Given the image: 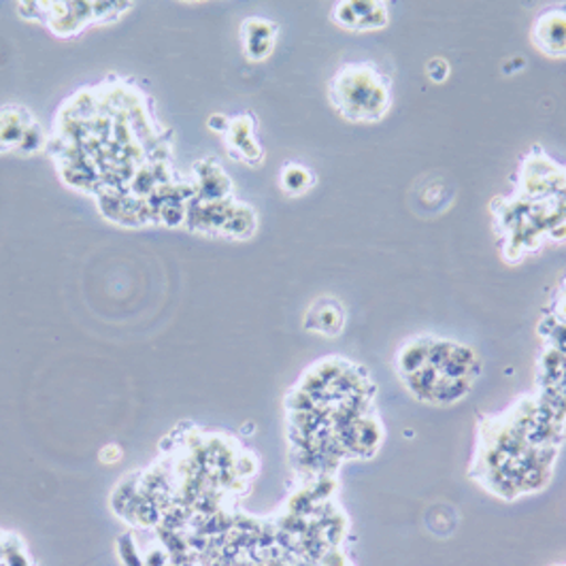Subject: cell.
Returning a JSON list of instances; mask_svg holds the SVG:
<instances>
[{
  "instance_id": "cell-3",
  "label": "cell",
  "mask_w": 566,
  "mask_h": 566,
  "mask_svg": "<svg viewBox=\"0 0 566 566\" xmlns=\"http://www.w3.org/2000/svg\"><path fill=\"white\" fill-rule=\"evenodd\" d=\"M328 96L337 114L349 122H377L388 114L390 87L370 64H347L328 85Z\"/></svg>"
},
{
  "instance_id": "cell-11",
  "label": "cell",
  "mask_w": 566,
  "mask_h": 566,
  "mask_svg": "<svg viewBox=\"0 0 566 566\" xmlns=\"http://www.w3.org/2000/svg\"><path fill=\"white\" fill-rule=\"evenodd\" d=\"M313 186H315L313 170L298 165V163L283 165L282 172H280V188L285 197H305Z\"/></svg>"
},
{
  "instance_id": "cell-1",
  "label": "cell",
  "mask_w": 566,
  "mask_h": 566,
  "mask_svg": "<svg viewBox=\"0 0 566 566\" xmlns=\"http://www.w3.org/2000/svg\"><path fill=\"white\" fill-rule=\"evenodd\" d=\"M60 181L128 230H184L195 199L175 169V137L154 98L124 75L77 87L57 105L45 147Z\"/></svg>"
},
{
  "instance_id": "cell-14",
  "label": "cell",
  "mask_w": 566,
  "mask_h": 566,
  "mask_svg": "<svg viewBox=\"0 0 566 566\" xmlns=\"http://www.w3.org/2000/svg\"><path fill=\"white\" fill-rule=\"evenodd\" d=\"M228 122H230V115L213 114L207 119V128H209L211 133H216V135L222 137V135L227 133Z\"/></svg>"
},
{
  "instance_id": "cell-4",
  "label": "cell",
  "mask_w": 566,
  "mask_h": 566,
  "mask_svg": "<svg viewBox=\"0 0 566 566\" xmlns=\"http://www.w3.org/2000/svg\"><path fill=\"white\" fill-rule=\"evenodd\" d=\"M190 181L195 186V202L213 205L234 199V184L216 158H200L190 167Z\"/></svg>"
},
{
  "instance_id": "cell-10",
  "label": "cell",
  "mask_w": 566,
  "mask_h": 566,
  "mask_svg": "<svg viewBox=\"0 0 566 566\" xmlns=\"http://www.w3.org/2000/svg\"><path fill=\"white\" fill-rule=\"evenodd\" d=\"M535 43L547 56H565L566 54V13L552 11L545 13L535 29Z\"/></svg>"
},
{
  "instance_id": "cell-12",
  "label": "cell",
  "mask_w": 566,
  "mask_h": 566,
  "mask_svg": "<svg viewBox=\"0 0 566 566\" xmlns=\"http://www.w3.org/2000/svg\"><path fill=\"white\" fill-rule=\"evenodd\" d=\"M0 566H36L27 541L18 533L0 531Z\"/></svg>"
},
{
  "instance_id": "cell-2",
  "label": "cell",
  "mask_w": 566,
  "mask_h": 566,
  "mask_svg": "<svg viewBox=\"0 0 566 566\" xmlns=\"http://www.w3.org/2000/svg\"><path fill=\"white\" fill-rule=\"evenodd\" d=\"M133 2H18L15 11L22 20L41 22L56 39H75L85 30L107 27L126 15Z\"/></svg>"
},
{
  "instance_id": "cell-8",
  "label": "cell",
  "mask_w": 566,
  "mask_h": 566,
  "mask_svg": "<svg viewBox=\"0 0 566 566\" xmlns=\"http://www.w3.org/2000/svg\"><path fill=\"white\" fill-rule=\"evenodd\" d=\"M333 18L340 29H384L388 24V9L386 2H339Z\"/></svg>"
},
{
  "instance_id": "cell-6",
  "label": "cell",
  "mask_w": 566,
  "mask_h": 566,
  "mask_svg": "<svg viewBox=\"0 0 566 566\" xmlns=\"http://www.w3.org/2000/svg\"><path fill=\"white\" fill-rule=\"evenodd\" d=\"M39 124L27 105L9 103L0 107V156L20 154L30 130Z\"/></svg>"
},
{
  "instance_id": "cell-15",
  "label": "cell",
  "mask_w": 566,
  "mask_h": 566,
  "mask_svg": "<svg viewBox=\"0 0 566 566\" xmlns=\"http://www.w3.org/2000/svg\"><path fill=\"white\" fill-rule=\"evenodd\" d=\"M98 460L103 462V464H107V467H114V464H117L119 460H122V448L119 446H107L105 450H101V453H98Z\"/></svg>"
},
{
  "instance_id": "cell-13",
  "label": "cell",
  "mask_w": 566,
  "mask_h": 566,
  "mask_svg": "<svg viewBox=\"0 0 566 566\" xmlns=\"http://www.w3.org/2000/svg\"><path fill=\"white\" fill-rule=\"evenodd\" d=\"M426 73L432 82H446L450 77V64L443 57H432L426 64Z\"/></svg>"
},
{
  "instance_id": "cell-16",
  "label": "cell",
  "mask_w": 566,
  "mask_h": 566,
  "mask_svg": "<svg viewBox=\"0 0 566 566\" xmlns=\"http://www.w3.org/2000/svg\"><path fill=\"white\" fill-rule=\"evenodd\" d=\"M558 566H566V565H558Z\"/></svg>"
},
{
  "instance_id": "cell-5",
  "label": "cell",
  "mask_w": 566,
  "mask_h": 566,
  "mask_svg": "<svg viewBox=\"0 0 566 566\" xmlns=\"http://www.w3.org/2000/svg\"><path fill=\"white\" fill-rule=\"evenodd\" d=\"M227 154L248 167H260L264 163V149L255 135V117L252 114L232 115L227 133L222 135Z\"/></svg>"
},
{
  "instance_id": "cell-9",
  "label": "cell",
  "mask_w": 566,
  "mask_h": 566,
  "mask_svg": "<svg viewBox=\"0 0 566 566\" xmlns=\"http://www.w3.org/2000/svg\"><path fill=\"white\" fill-rule=\"evenodd\" d=\"M345 324V312L339 303L331 296L317 298L305 315V328L324 337H337Z\"/></svg>"
},
{
  "instance_id": "cell-7",
  "label": "cell",
  "mask_w": 566,
  "mask_h": 566,
  "mask_svg": "<svg viewBox=\"0 0 566 566\" xmlns=\"http://www.w3.org/2000/svg\"><path fill=\"white\" fill-rule=\"evenodd\" d=\"M280 27L266 18H248L241 24V48L250 62H264L275 52Z\"/></svg>"
}]
</instances>
